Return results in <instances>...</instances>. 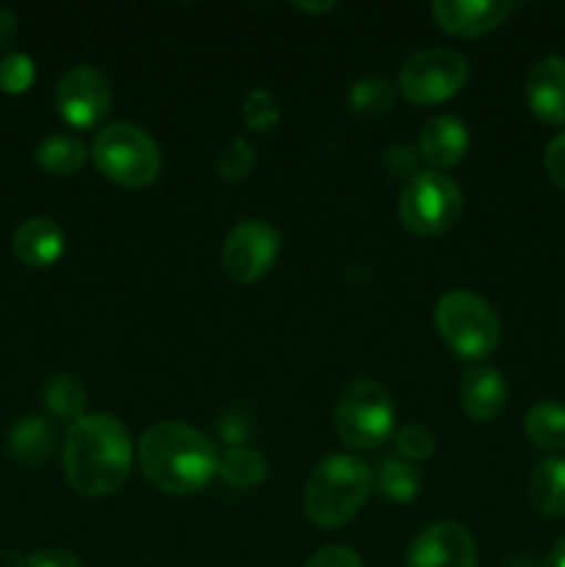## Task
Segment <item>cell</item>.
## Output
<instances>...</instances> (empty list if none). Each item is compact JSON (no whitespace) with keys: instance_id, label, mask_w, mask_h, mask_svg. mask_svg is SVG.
<instances>
[{"instance_id":"obj_23","label":"cell","mask_w":565,"mask_h":567,"mask_svg":"<svg viewBox=\"0 0 565 567\" xmlns=\"http://www.w3.org/2000/svg\"><path fill=\"white\" fill-rule=\"evenodd\" d=\"M219 476L233 487H255L266 480V460L255 449L236 446L219 457Z\"/></svg>"},{"instance_id":"obj_33","label":"cell","mask_w":565,"mask_h":567,"mask_svg":"<svg viewBox=\"0 0 565 567\" xmlns=\"http://www.w3.org/2000/svg\"><path fill=\"white\" fill-rule=\"evenodd\" d=\"M17 37V17L14 11L0 9V50L9 48Z\"/></svg>"},{"instance_id":"obj_18","label":"cell","mask_w":565,"mask_h":567,"mask_svg":"<svg viewBox=\"0 0 565 567\" xmlns=\"http://www.w3.org/2000/svg\"><path fill=\"white\" fill-rule=\"evenodd\" d=\"M530 502L546 518L565 515V460L552 457L537 463L530 476Z\"/></svg>"},{"instance_id":"obj_29","label":"cell","mask_w":565,"mask_h":567,"mask_svg":"<svg viewBox=\"0 0 565 567\" xmlns=\"http://www.w3.org/2000/svg\"><path fill=\"white\" fill-rule=\"evenodd\" d=\"M302 567H363L360 557L343 546H327L316 551Z\"/></svg>"},{"instance_id":"obj_11","label":"cell","mask_w":565,"mask_h":567,"mask_svg":"<svg viewBox=\"0 0 565 567\" xmlns=\"http://www.w3.org/2000/svg\"><path fill=\"white\" fill-rule=\"evenodd\" d=\"M408 567H476V546L458 524H432L413 537Z\"/></svg>"},{"instance_id":"obj_9","label":"cell","mask_w":565,"mask_h":567,"mask_svg":"<svg viewBox=\"0 0 565 567\" xmlns=\"http://www.w3.org/2000/svg\"><path fill=\"white\" fill-rule=\"evenodd\" d=\"M280 233L260 219L238 221L225 238L222 247V266L225 275L238 286H253L260 277H266L280 255Z\"/></svg>"},{"instance_id":"obj_32","label":"cell","mask_w":565,"mask_h":567,"mask_svg":"<svg viewBox=\"0 0 565 567\" xmlns=\"http://www.w3.org/2000/svg\"><path fill=\"white\" fill-rule=\"evenodd\" d=\"M388 161H391L393 172H402V175H408V181L415 175V172H413L415 158H413V150H410V147L388 150Z\"/></svg>"},{"instance_id":"obj_20","label":"cell","mask_w":565,"mask_h":567,"mask_svg":"<svg viewBox=\"0 0 565 567\" xmlns=\"http://www.w3.org/2000/svg\"><path fill=\"white\" fill-rule=\"evenodd\" d=\"M524 430L535 446L548 452H565V404L537 402L526 413Z\"/></svg>"},{"instance_id":"obj_8","label":"cell","mask_w":565,"mask_h":567,"mask_svg":"<svg viewBox=\"0 0 565 567\" xmlns=\"http://www.w3.org/2000/svg\"><path fill=\"white\" fill-rule=\"evenodd\" d=\"M469 81V61L454 50L432 48L410 55L399 70V92L415 105H438Z\"/></svg>"},{"instance_id":"obj_1","label":"cell","mask_w":565,"mask_h":567,"mask_svg":"<svg viewBox=\"0 0 565 567\" xmlns=\"http://www.w3.org/2000/svg\"><path fill=\"white\" fill-rule=\"evenodd\" d=\"M133 446L116 415L94 413L72 421L64 437V476L81 496H111L131 476Z\"/></svg>"},{"instance_id":"obj_27","label":"cell","mask_w":565,"mask_h":567,"mask_svg":"<svg viewBox=\"0 0 565 567\" xmlns=\"http://www.w3.org/2000/svg\"><path fill=\"white\" fill-rule=\"evenodd\" d=\"M255 164V150L249 147V142L244 138H233L225 144V150L216 158V172H219L225 181H242Z\"/></svg>"},{"instance_id":"obj_5","label":"cell","mask_w":565,"mask_h":567,"mask_svg":"<svg viewBox=\"0 0 565 567\" xmlns=\"http://www.w3.org/2000/svg\"><path fill=\"white\" fill-rule=\"evenodd\" d=\"M92 158L100 175L122 188H144L158 177L161 150L150 133L131 122L105 125L94 136Z\"/></svg>"},{"instance_id":"obj_16","label":"cell","mask_w":565,"mask_h":567,"mask_svg":"<svg viewBox=\"0 0 565 567\" xmlns=\"http://www.w3.org/2000/svg\"><path fill=\"white\" fill-rule=\"evenodd\" d=\"M11 247L20 264L31 269H48L64 255V233L48 216H33L17 227Z\"/></svg>"},{"instance_id":"obj_34","label":"cell","mask_w":565,"mask_h":567,"mask_svg":"<svg viewBox=\"0 0 565 567\" xmlns=\"http://www.w3.org/2000/svg\"><path fill=\"white\" fill-rule=\"evenodd\" d=\"M543 567H565V537L552 548V554H548L546 565Z\"/></svg>"},{"instance_id":"obj_3","label":"cell","mask_w":565,"mask_h":567,"mask_svg":"<svg viewBox=\"0 0 565 567\" xmlns=\"http://www.w3.org/2000/svg\"><path fill=\"white\" fill-rule=\"evenodd\" d=\"M374 476L369 465L347 454H330L310 471L302 491V509L316 526L336 529L352 520L369 498Z\"/></svg>"},{"instance_id":"obj_12","label":"cell","mask_w":565,"mask_h":567,"mask_svg":"<svg viewBox=\"0 0 565 567\" xmlns=\"http://www.w3.org/2000/svg\"><path fill=\"white\" fill-rule=\"evenodd\" d=\"M513 6L504 0H438L432 3V20L452 37L474 39L491 33L507 20Z\"/></svg>"},{"instance_id":"obj_31","label":"cell","mask_w":565,"mask_h":567,"mask_svg":"<svg viewBox=\"0 0 565 567\" xmlns=\"http://www.w3.org/2000/svg\"><path fill=\"white\" fill-rule=\"evenodd\" d=\"M546 172L554 183L565 192V133L552 138L546 147Z\"/></svg>"},{"instance_id":"obj_25","label":"cell","mask_w":565,"mask_h":567,"mask_svg":"<svg viewBox=\"0 0 565 567\" xmlns=\"http://www.w3.org/2000/svg\"><path fill=\"white\" fill-rule=\"evenodd\" d=\"M242 120L249 131L269 133L271 127L280 122V111H277L275 97H271L266 89H255V92H249L242 103Z\"/></svg>"},{"instance_id":"obj_7","label":"cell","mask_w":565,"mask_h":567,"mask_svg":"<svg viewBox=\"0 0 565 567\" xmlns=\"http://www.w3.org/2000/svg\"><path fill=\"white\" fill-rule=\"evenodd\" d=\"M336 432L347 446L371 452L393 435L391 393L374 380H355L336 404Z\"/></svg>"},{"instance_id":"obj_14","label":"cell","mask_w":565,"mask_h":567,"mask_svg":"<svg viewBox=\"0 0 565 567\" xmlns=\"http://www.w3.org/2000/svg\"><path fill=\"white\" fill-rule=\"evenodd\" d=\"M463 413L474 421H493L507 408V380L493 365H474L463 374L458 388Z\"/></svg>"},{"instance_id":"obj_19","label":"cell","mask_w":565,"mask_h":567,"mask_svg":"<svg viewBox=\"0 0 565 567\" xmlns=\"http://www.w3.org/2000/svg\"><path fill=\"white\" fill-rule=\"evenodd\" d=\"M86 144L75 136H64V133H55L39 142L33 161H37L39 169H44L48 175H75L83 164H86Z\"/></svg>"},{"instance_id":"obj_24","label":"cell","mask_w":565,"mask_h":567,"mask_svg":"<svg viewBox=\"0 0 565 567\" xmlns=\"http://www.w3.org/2000/svg\"><path fill=\"white\" fill-rule=\"evenodd\" d=\"M347 103L360 116H382L386 111H391L393 89L391 83L380 81V78H366L349 89Z\"/></svg>"},{"instance_id":"obj_15","label":"cell","mask_w":565,"mask_h":567,"mask_svg":"<svg viewBox=\"0 0 565 567\" xmlns=\"http://www.w3.org/2000/svg\"><path fill=\"white\" fill-rule=\"evenodd\" d=\"M469 153V127L458 116H432L419 133V155L438 169L458 166Z\"/></svg>"},{"instance_id":"obj_28","label":"cell","mask_w":565,"mask_h":567,"mask_svg":"<svg viewBox=\"0 0 565 567\" xmlns=\"http://www.w3.org/2000/svg\"><path fill=\"white\" fill-rule=\"evenodd\" d=\"M33 75V61L25 53H9L0 61V89L9 94H22L31 89Z\"/></svg>"},{"instance_id":"obj_35","label":"cell","mask_w":565,"mask_h":567,"mask_svg":"<svg viewBox=\"0 0 565 567\" xmlns=\"http://www.w3.org/2000/svg\"><path fill=\"white\" fill-rule=\"evenodd\" d=\"M297 9H302V11H330L332 3H319V6H314V3H297Z\"/></svg>"},{"instance_id":"obj_26","label":"cell","mask_w":565,"mask_h":567,"mask_svg":"<svg viewBox=\"0 0 565 567\" xmlns=\"http://www.w3.org/2000/svg\"><path fill=\"white\" fill-rule=\"evenodd\" d=\"M393 443L408 463H421V460H430L435 454V437L424 424L399 426L393 432Z\"/></svg>"},{"instance_id":"obj_13","label":"cell","mask_w":565,"mask_h":567,"mask_svg":"<svg viewBox=\"0 0 565 567\" xmlns=\"http://www.w3.org/2000/svg\"><path fill=\"white\" fill-rule=\"evenodd\" d=\"M526 103L532 114L546 125L565 122V59H541L526 75Z\"/></svg>"},{"instance_id":"obj_22","label":"cell","mask_w":565,"mask_h":567,"mask_svg":"<svg viewBox=\"0 0 565 567\" xmlns=\"http://www.w3.org/2000/svg\"><path fill=\"white\" fill-rule=\"evenodd\" d=\"M377 491L391 502H413L421 491V474L402 457H386L374 474Z\"/></svg>"},{"instance_id":"obj_2","label":"cell","mask_w":565,"mask_h":567,"mask_svg":"<svg viewBox=\"0 0 565 567\" xmlns=\"http://www.w3.org/2000/svg\"><path fill=\"white\" fill-rule=\"evenodd\" d=\"M138 465L144 480L170 496L197 493L219 474L214 443L181 421H161L138 441Z\"/></svg>"},{"instance_id":"obj_6","label":"cell","mask_w":565,"mask_h":567,"mask_svg":"<svg viewBox=\"0 0 565 567\" xmlns=\"http://www.w3.org/2000/svg\"><path fill=\"white\" fill-rule=\"evenodd\" d=\"M463 214V192L441 172H415L399 194V219L410 233L435 238L452 230Z\"/></svg>"},{"instance_id":"obj_30","label":"cell","mask_w":565,"mask_h":567,"mask_svg":"<svg viewBox=\"0 0 565 567\" xmlns=\"http://www.w3.org/2000/svg\"><path fill=\"white\" fill-rule=\"evenodd\" d=\"M17 567H83L72 557L70 551H61V548H42V551H33L28 557L20 559Z\"/></svg>"},{"instance_id":"obj_17","label":"cell","mask_w":565,"mask_h":567,"mask_svg":"<svg viewBox=\"0 0 565 567\" xmlns=\"http://www.w3.org/2000/svg\"><path fill=\"white\" fill-rule=\"evenodd\" d=\"M55 430L42 415H25L9 430V454L22 465H39L53 454Z\"/></svg>"},{"instance_id":"obj_4","label":"cell","mask_w":565,"mask_h":567,"mask_svg":"<svg viewBox=\"0 0 565 567\" xmlns=\"http://www.w3.org/2000/svg\"><path fill=\"white\" fill-rule=\"evenodd\" d=\"M435 330L441 341L463 360H482L496 352L502 341V321L493 305L480 293L452 291L438 299Z\"/></svg>"},{"instance_id":"obj_21","label":"cell","mask_w":565,"mask_h":567,"mask_svg":"<svg viewBox=\"0 0 565 567\" xmlns=\"http://www.w3.org/2000/svg\"><path fill=\"white\" fill-rule=\"evenodd\" d=\"M42 402L53 419L78 421L86 408V388L72 374H55L44 382Z\"/></svg>"},{"instance_id":"obj_10","label":"cell","mask_w":565,"mask_h":567,"mask_svg":"<svg viewBox=\"0 0 565 567\" xmlns=\"http://www.w3.org/2000/svg\"><path fill=\"white\" fill-rule=\"evenodd\" d=\"M55 105L72 127H94L111 109V86L92 66H72L55 86Z\"/></svg>"}]
</instances>
